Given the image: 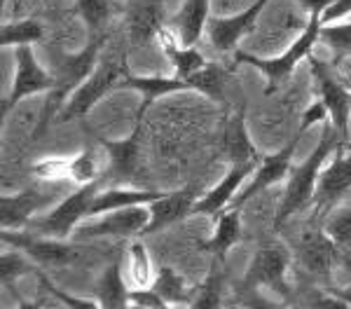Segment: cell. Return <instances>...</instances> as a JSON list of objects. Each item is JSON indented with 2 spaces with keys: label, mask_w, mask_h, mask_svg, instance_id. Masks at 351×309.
Returning <instances> with one entry per match:
<instances>
[{
  "label": "cell",
  "mask_w": 351,
  "mask_h": 309,
  "mask_svg": "<svg viewBox=\"0 0 351 309\" xmlns=\"http://www.w3.org/2000/svg\"><path fill=\"white\" fill-rule=\"evenodd\" d=\"M339 145H342L339 134L335 129H326V136L321 138L319 148H316L314 153L302 162V166L293 173L291 183H288V190L284 195V201H281L279 216H276V225L288 221V218H291L295 211L302 209L309 199H314L316 183H319V176H321V171H324L328 155H330L335 148H339Z\"/></svg>",
  "instance_id": "6da1fadb"
},
{
  "label": "cell",
  "mask_w": 351,
  "mask_h": 309,
  "mask_svg": "<svg viewBox=\"0 0 351 309\" xmlns=\"http://www.w3.org/2000/svg\"><path fill=\"white\" fill-rule=\"evenodd\" d=\"M104 42L106 38L99 36L96 40H92L87 47L82 49L80 54H73V56H66L64 64H61V71H59V77H56V84L54 89H49V101H47V108H45V117H43V125L38 127L36 134H43L45 127L49 125V120L54 117L56 108L61 106L64 97L73 92L75 87H82L84 82L92 77V73L96 71V56L104 49Z\"/></svg>",
  "instance_id": "7a4b0ae2"
},
{
  "label": "cell",
  "mask_w": 351,
  "mask_h": 309,
  "mask_svg": "<svg viewBox=\"0 0 351 309\" xmlns=\"http://www.w3.org/2000/svg\"><path fill=\"white\" fill-rule=\"evenodd\" d=\"M321 28H324V19H321V14H309V21H307V26H304V31L300 33L298 40L288 47L286 54L265 61V59H258V56H253V54L239 52L237 54V59L243 61V64L256 66L258 71H263L265 75L269 77V84L274 87L276 82H281L286 75H291V73L295 71V66L300 64V61L309 59V52L314 49V45L321 40Z\"/></svg>",
  "instance_id": "3957f363"
},
{
  "label": "cell",
  "mask_w": 351,
  "mask_h": 309,
  "mask_svg": "<svg viewBox=\"0 0 351 309\" xmlns=\"http://www.w3.org/2000/svg\"><path fill=\"white\" fill-rule=\"evenodd\" d=\"M311 73L316 77L321 92V103L328 108V115L332 120V129L339 134L342 143L349 138V117H351V92L337 80V75L326 66L324 61H316L309 56Z\"/></svg>",
  "instance_id": "277c9868"
},
{
  "label": "cell",
  "mask_w": 351,
  "mask_h": 309,
  "mask_svg": "<svg viewBox=\"0 0 351 309\" xmlns=\"http://www.w3.org/2000/svg\"><path fill=\"white\" fill-rule=\"evenodd\" d=\"M122 75H124V64H120V61H108V64H104L101 69H96L92 73V77H89L82 87H77V92L68 101V106L64 110L66 120H71V117H75V115H84L106 92H110L115 84L122 82L120 80Z\"/></svg>",
  "instance_id": "5b68a950"
},
{
  "label": "cell",
  "mask_w": 351,
  "mask_h": 309,
  "mask_svg": "<svg viewBox=\"0 0 351 309\" xmlns=\"http://www.w3.org/2000/svg\"><path fill=\"white\" fill-rule=\"evenodd\" d=\"M56 80L49 75L47 71L40 69V64L36 61L31 47H19L16 49V75L10 99L5 103V110H10L14 103H19V99L28 97V94H38V92H47L54 89Z\"/></svg>",
  "instance_id": "8992f818"
},
{
  "label": "cell",
  "mask_w": 351,
  "mask_h": 309,
  "mask_svg": "<svg viewBox=\"0 0 351 309\" xmlns=\"http://www.w3.org/2000/svg\"><path fill=\"white\" fill-rule=\"evenodd\" d=\"M269 0H256L251 8H246L243 12L230 16V19H213L208 21V38L211 45L218 52H232L237 47V42L241 40V36H246L248 31L256 24V19L260 16L265 8H267Z\"/></svg>",
  "instance_id": "52a82bcc"
},
{
  "label": "cell",
  "mask_w": 351,
  "mask_h": 309,
  "mask_svg": "<svg viewBox=\"0 0 351 309\" xmlns=\"http://www.w3.org/2000/svg\"><path fill=\"white\" fill-rule=\"evenodd\" d=\"M300 138H302V134H298V136L293 138L291 143L281 150V153H276V155L267 157L265 162H260V164L256 166V171L251 173L253 178L239 190L241 195L237 197V204H243V201L251 199L253 195H258L260 190H265V188H269V185L284 181V178L288 176V171H291V160H293V153H295Z\"/></svg>",
  "instance_id": "ba28073f"
},
{
  "label": "cell",
  "mask_w": 351,
  "mask_h": 309,
  "mask_svg": "<svg viewBox=\"0 0 351 309\" xmlns=\"http://www.w3.org/2000/svg\"><path fill=\"white\" fill-rule=\"evenodd\" d=\"M94 185H84L77 193H73L71 197H66L56 209L49 213L47 218L40 221V227L45 232L56 234V237H64V234L71 232L82 218H87L89 204L94 199Z\"/></svg>",
  "instance_id": "9c48e42d"
},
{
  "label": "cell",
  "mask_w": 351,
  "mask_h": 309,
  "mask_svg": "<svg viewBox=\"0 0 351 309\" xmlns=\"http://www.w3.org/2000/svg\"><path fill=\"white\" fill-rule=\"evenodd\" d=\"M351 190V157L339 153L335 160L328 164L316 183L314 199L319 206H330Z\"/></svg>",
  "instance_id": "30bf717a"
},
{
  "label": "cell",
  "mask_w": 351,
  "mask_h": 309,
  "mask_svg": "<svg viewBox=\"0 0 351 309\" xmlns=\"http://www.w3.org/2000/svg\"><path fill=\"white\" fill-rule=\"evenodd\" d=\"M251 171H256V162H246V164H234L230 169L228 176L220 181L216 188L208 195H204V199H199L195 204V213H218L220 209L234 201L237 193L241 190L243 181Z\"/></svg>",
  "instance_id": "8fae6325"
},
{
  "label": "cell",
  "mask_w": 351,
  "mask_h": 309,
  "mask_svg": "<svg viewBox=\"0 0 351 309\" xmlns=\"http://www.w3.org/2000/svg\"><path fill=\"white\" fill-rule=\"evenodd\" d=\"M155 38H157V42H160V47L164 49V54L171 59V64L176 69V77H180V80H188L190 75H195L197 71H202L204 66H206V59H204L195 47H185V45L180 42V38L176 36L173 31H169V28L162 26Z\"/></svg>",
  "instance_id": "7c38bea8"
},
{
  "label": "cell",
  "mask_w": 351,
  "mask_h": 309,
  "mask_svg": "<svg viewBox=\"0 0 351 309\" xmlns=\"http://www.w3.org/2000/svg\"><path fill=\"white\" fill-rule=\"evenodd\" d=\"M164 193H148V190H127V188H112L106 193L96 195L89 204L87 216H96V213H106V211H124V209H134V206H143L152 204Z\"/></svg>",
  "instance_id": "4fadbf2b"
},
{
  "label": "cell",
  "mask_w": 351,
  "mask_h": 309,
  "mask_svg": "<svg viewBox=\"0 0 351 309\" xmlns=\"http://www.w3.org/2000/svg\"><path fill=\"white\" fill-rule=\"evenodd\" d=\"M195 204L192 201V193L190 190H180L176 195H164L157 201L150 204V223L145 225V232H152V230L167 227V225L176 223L178 218H183L185 213L195 211Z\"/></svg>",
  "instance_id": "5bb4252c"
},
{
  "label": "cell",
  "mask_w": 351,
  "mask_h": 309,
  "mask_svg": "<svg viewBox=\"0 0 351 309\" xmlns=\"http://www.w3.org/2000/svg\"><path fill=\"white\" fill-rule=\"evenodd\" d=\"M112 213L115 216L106 218V221H99L94 225H82L80 234L82 237H92V234H132L150 223L143 206H134V209L112 211Z\"/></svg>",
  "instance_id": "9a60e30c"
},
{
  "label": "cell",
  "mask_w": 351,
  "mask_h": 309,
  "mask_svg": "<svg viewBox=\"0 0 351 309\" xmlns=\"http://www.w3.org/2000/svg\"><path fill=\"white\" fill-rule=\"evenodd\" d=\"M176 24H178L176 36L180 38V42L185 47H195V42L208 26V0H185Z\"/></svg>",
  "instance_id": "2e32d148"
},
{
  "label": "cell",
  "mask_w": 351,
  "mask_h": 309,
  "mask_svg": "<svg viewBox=\"0 0 351 309\" xmlns=\"http://www.w3.org/2000/svg\"><path fill=\"white\" fill-rule=\"evenodd\" d=\"M286 253L279 246H269V249H260L256 260L248 272V281L251 284H276L284 277L286 269Z\"/></svg>",
  "instance_id": "e0dca14e"
},
{
  "label": "cell",
  "mask_w": 351,
  "mask_h": 309,
  "mask_svg": "<svg viewBox=\"0 0 351 309\" xmlns=\"http://www.w3.org/2000/svg\"><path fill=\"white\" fill-rule=\"evenodd\" d=\"M225 150H228V157L234 164L258 162L256 148H253L251 138H248V132H246V125H243L241 115H237L228 125V132H225Z\"/></svg>",
  "instance_id": "ac0fdd59"
},
{
  "label": "cell",
  "mask_w": 351,
  "mask_h": 309,
  "mask_svg": "<svg viewBox=\"0 0 351 309\" xmlns=\"http://www.w3.org/2000/svg\"><path fill=\"white\" fill-rule=\"evenodd\" d=\"M120 87H132L138 89L148 97V103L152 99H160L164 94H171L178 92V89H190L188 82L180 80V77H160V75H152V77H124L120 82Z\"/></svg>",
  "instance_id": "d6986e66"
},
{
  "label": "cell",
  "mask_w": 351,
  "mask_h": 309,
  "mask_svg": "<svg viewBox=\"0 0 351 309\" xmlns=\"http://www.w3.org/2000/svg\"><path fill=\"white\" fill-rule=\"evenodd\" d=\"M225 80H228V73H225L223 66L206 64L202 71H197L195 75H190L185 82H188L190 89H197V92L206 94L208 99L220 101L225 94Z\"/></svg>",
  "instance_id": "ffe728a7"
},
{
  "label": "cell",
  "mask_w": 351,
  "mask_h": 309,
  "mask_svg": "<svg viewBox=\"0 0 351 309\" xmlns=\"http://www.w3.org/2000/svg\"><path fill=\"white\" fill-rule=\"evenodd\" d=\"M45 36V28L40 21L24 19L12 21L3 26V47H31L33 42H40Z\"/></svg>",
  "instance_id": "44dd1931"
},
{
  "label": "cell",
  "mask_w": 351,
  "mask_h": 309,
  "mask_svg": "<svg viewBox=\"0 0 351 309\" xmlns=\"http://www.w3.org/2000/svg\"><path fill=\"white\" fill-rule=\"evenodd\" d=\"M21 249H26L33 258H38L40 262L47 265H59V262H68L73 253L61 246L59 241H38V239H26V237H16L14 239Z\"/></svg>",
  "instance_id": "7402d4cb"
},
{
  "label": "cell",
  "mask_w": 351,
  "mask_h": 309,
  "mask_svg": "<svg viewBox=\"0 0 351 309\" xmlns=\"http://www.w3.org/2000/svg\"><path fill=\"white\" fill-rule=\"evenodd\" d=\"M38 204H40V199H38L36 193H21L16 197H5V199H3V223H5V227L26 221V218L38 209Z\"/></svg>",
  "instance_id": "603a6c76"
},
{
  "label": "cell",
  "mask_w": 351,
  "mask_h": 309,
  "mask_svg": "<svg viewBox=\"0 0 351 309\" xmlns=\"http://www.w3.org/2000/svg\"><path fill=\"white\" fill-rule=\"evenodd\" d=\"M106 150H108V157L112 162V171L117 173H129L134 171L136 166V155H138V136H132L127 140H106Z\"/></svg>",
  "instance_id": "cb8c5ba5"
},
{
  "label": "cell",
  "mask_w": 351,
  "mask_h": 309,
  "mask_svg": "<svg viewBox=\"0 0 351 309\" xmlns=\"http://www.w3.org/2000/svg\"><path fill=\"white\" fill-rule=\"evenodd\" d=\"M99 295H101V305L106 309H122L124 307L127 291H124L120 269L117 267H110L108 272H106V277L99 286Z\"/></svg>",
  "instance_id": "d4e9b609"
},
{
  "label": "cell",
  "mask_w": 351,
  "mask_h": 309,
  "mask_svg": "<svg viewBox=\"0 0 351 309\" xmlns=\"http://www.w3.org/2000/svg\"><path fill=\"white\" fill-rule=\"evenodd\" d=\"M155 288H157V293L162 295L164 302H185L190 297L185 281L180 279L178 274L173 272V269H169V267H164L162 272L157 274Z\"/></svg>",
  "instance_id": "484cf974"
},
{
  "label": "cell",
  "mask_w": 351,
  "mask_h": 309,
  "mask_svg": "<svg viewBox=\"0 0 351 309\" xmlns=\"http://www.w3.org/2000/svg\"><path fill=\"white\" fill-rule=\"evenodd\" d=\"M77 12L92 31H99L110 19L112 3L110 0H77Z\"/></svg>",
  "instance_id": "4316f807"
},
{
  "label": "cell",
  "mask_w": 351,
  "mask_h": 309,
  "mask_svg": "<svg viewBox=\"0 0 351 309\" xmlns=\"http://www.w3.org/2000/svg\"><path fill=\"white\" fill-rule=\"evenodd\" d=\"M68 178L80 185H94V181L99 178V162H96L94 153H82L77 157H71Z\"/></svg>",
  "instance_id": "83f0119b"
},
{
  "label": "cell",
  "mask_w": 351,
  "mask_h": 309,
  "mask_svg": "<svg viewBox=\"0 0 351 309\" xmlns=\"http://www.w3.org/2000/svg\"><path fill=\"white\" fill-rule=\"evenodd\" d=\"M239 211H228L220 216L218 227H216V237H213V249L218 253H223L225 249H230L232 244L239 237Z\"/></svg>",
  "instance_id": "f1b7e54d"
},
{
  "label": "cell",
  "mask_w": 351,
  "mask_h": 309,
  "mask_svg": "<svg viewBox=\"0 0 351 309\" xmlns=\"http://www.w3.org/2000/svg\"><path fill=\"white\" fill-rule=\"evenodd\" d=\"M332 241H328L324 237H311L304 241V260L311 269L316 272H324L330 262V256H332Z\"/></svg>",
  "instance_id": "f546056e"
},
{
  "label": "cell",
  "mask_w": 351,
  "mask_h": 309,
  "mask_svg": "<svg viewBox=\"0 0 351 309\" xmlns=\"http://www.w3.org/2000/svg\"><path fill=\"white\" fill-rule=\"evenodd\" d=\"M321 40L328 47H332L337 54L349 56L351 54V24H324L321 28Z\"/></svg>",
  "instance_id": "4dcf8cb0"
},
{
  "label": "cell",
  "mask_w": 351,
  "mask_h": 309,
  "mask_svg": "<svg viewBox=\"0 0 351 309\" xmlns=\"http://www.w3.org/2000/svg\"><path fill=\"white\" fill-rule=\"evenodd\" d=\"M132 253V277H134V284L136 286H148L150 279H152V269H150V260H148V253H145L143 244H136L129 249Z\"/></svg>",
  "instance_id": "1f68e13d"
},
{
  "label": "cell",
  "mask_w": 351,
  "mask_h": 309,
  "mask_svg": "<svg viewBox=\"0 0 351 309\" xmlns=\"http://www.w3.org/2000/svg\"><path fill=\"white\" fill-rule=\"evenodd\" d=\"M220 291H223V286H220V274L213 272L211 277H208L206 286L199 291V295L195 297V302H192V309H218L220 305Z\"/></svg>",
  "instance_id": "d6a6232c"
},
{
  "label": "cell",
  "mask_w": 351,
  "mask_h": 309,
  "mask_svg": "<svg viewBox=\"0 0 351 309\" xmlns=\"http://www.w3.org/2000/svg\"><path fill=\"white\" fill-rule=\"evenodd\" d=\"M328 230H330L332 244L349 249L351 246V209L344 213H337L330 221V225H328Z\"/></svg>",
  "instance_id": "836d02e7"
},
{
  "label": "cell",
  "mask_w": 351,
  "mask_h": 309,
  "mask_svg": "<svg viewBox=\"0 0 351 309\" xmlns=\"http://www.w3.org/2000/svg\"><path fill=\"white\" fill-rule=\"evenodd\" d=\"M326 117H330L328 115V108L321 101H316V103H311L307 112L302 115V122H300V129H298V134H304L311 125H316V122H324Z\"/></svg>",
  "instance_id": "e575fe53"
},
{
  "label": "cell",
  "mask_w": 351,
  "mask_h": 309,
  "mask_svg": "<svg viewBox=\"0 0 351 309\" xmlns=\"http://www.w3.org/2000/svg\"><path fill=\"white\" fill-rule=\"evenodd\" d=\"M132 300L138 305L141 309H167L160 293H152V291H136L132 295Z\"/></svg>",
  "instance_id": "d590c367"
},
{
  "label": "cell",
  "mask_w": 351,
  "mask_h": 309,
  "mask_svg": "<svg viewBox=\"0 0 351 309\" xmlns=\"http://www.w3.org/2000/svg\"><path fill=\"white\" fill-rule=\"evenodd\" d=\"M335 3L337 0H300V5H302L304 10H309V14H321V16H324L326 10Z\"/></svg>",
  "instance_id": "8d00e7d4"
},
{
  "label": "cell",
  "mask_w": 351,
  "mask_h": 309,
  "mask_svg": "<svg viewBox=\"0 0 351 309\" xmlns=\"http://www.w3.org/2000/svg\"><path fill=\"white\" fill-rule=\"evenodd\" d=\"M54 291V288H52ZM54 295L59 297L61 302H66L71 309H99V305H94V302H87V300H77V297H71L66 293H61V291H54Z\"/></svg>",
  "instance_id": "74e56055"
},
{
  "label": "cell",
  "mask_w": 351,
  "mask_h": 309,
  "mask_svg": "<svg viewBox=\"0 0 351 309\" xmlns=\"http://www.w3.org/2000/svg\"><path fill=\"white\" fill-rule=\"evenodd\" d=\"M246 305L251 307V309H276L274 305H269V302L260 300V297H248V300H246Z\"/></svg>",
  "instance_id": "f35d334b"
},
{
  "label": "cell",
  "mask_w": 351,
  "mask_h": 309,
  "mask_svg": "<svg viewBox=\"0 0 351 309\" xmlns=\"http://www.w3.org/2000/svg\"><path fill=\"white\" fill-rule=\"evenodd\" d=\"M337 297H342L347 305H351V293H337Z\"/></svg>",
  "instance_id": "ab89813d"
},
{
  "label": "cell",
  "mask_w": 351,
  "mask_h": 309,
  "mask_svg": "<svg viewBox=\"0 0 351 309\" xmlns=\"http://www.w3.org/2000/svg\"><path fill=\"white\" fill-rule=\"evenodd\" d=\"M342 153L351 157V143H347V145H344V150H342Z\"/></svg>",
  "instance_id": "60d3db41"
},
{
  "label": "cell",
  "mask_w": 351,
  "mask_h": 309,
  "mask_svg": "<svg viewBox=\"0 0 351 309\" xmlns=\"http://www.w3.org/2000/svg\"><path fill=\"white\" fill-rule=\"evenodd\" d=\"M19 309H38V307H33V305H21Z\"/></svg>",
  "instance_id": "b9f144b4"
}]
</instances>
